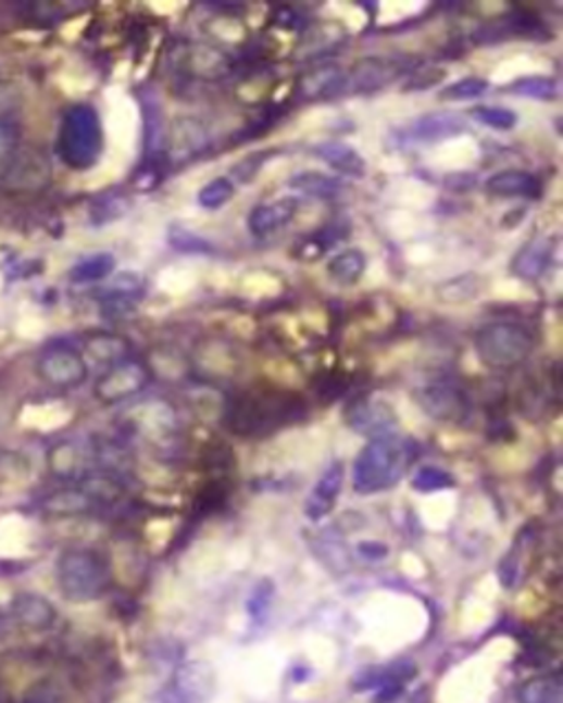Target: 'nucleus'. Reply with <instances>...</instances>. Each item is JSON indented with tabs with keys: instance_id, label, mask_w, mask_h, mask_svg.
I'll list each match as a JSON object with an SVG mask.
<instances>
[{
	"instance_id": "obj_1",
	"label": "nucleus",
	"mask_w": 563,
	"mask_h": 703,
	"mask_svg": "<svg viewBox=\"0 0 563 703\" xmlns=\"http://www.w3.org/2000/svg\"><path fill=\"white\" fill-rule=\"evenodd\" d=\"M304 400L275 387H253L236 393L225 405V427L240 438H266L300 423Z\"/></svg>"
},
{
	"instance_id": "obj_2",
	"label": "nucleus",
	"mask_w": 563,
	"mask_h": 703,
	"mask_svg": "<svg viewBox=\"0 0 563 703\" xmlns=\"http://www.w3.org/2000/svg\"><path fill=\"white\" fill-rule=\"evenodd\" d=\"M416 457V442L399 431L367 440L352 464V488L359 494L390 490L410 473Z\"/></svg>"
},
{
	"instance_id": "obj_3",
	"label": "nucleus",
	"mask_w": 563,
	"mask_h": 703,
	"mask_svg": "<svg viewBox=\"0 0 563 703\" xmlns=\"http://www.w3.org/2000/svg\"><path fill=\"white\" fill-rule=\"evenodd\" d=\"M55 582L68 602H96L113 587L111 558L96 548H68L55 561Z\"/></svg>"
},
{
	"instance_id": "obj_4",
	"label": "nucleus",
	"mask_w": 563,
	"mask_h": 703,
	"mask_svg": "<svg viewBox=\"0 0 563 703\" xmlns=\"http://www.w3.org/2000/svg\"><path fill=\"white\" fill-rule=\"evenodd\" d=\"M104 152V128L100 113L90 104H73L58 130V156L71 170L96 167Z\"/></svg>"
},
{
	"instance_id": "obj_5",
	"label": "nucleus",
	"mask_w": 563,
	"mask_h": 703,
	"mask_svg": "<svg viewBox=\"0 0 563 703\" xmlns=\"http://www.w3.org/2000/svg\"><path fill=\"white\" fill-rule=\"evenodd\" d=\"M474 350L485 367L509 372L530 359L535 352V337L520 322H489L474 335Z\"/></svg>"
},
{
	"instance_id": "obj_6",
	"label": "nucleus",
	"mask_w": 563,
	"mask_h": 703,
	"mask_svg": "<svg viewBox=\"0 0 563 703\" xmlns=\"http://www.w3.org/2000/svg\"><path fill=\"white\" fill-rule=\"evenodd\" d=\"M152 367L143 359L128 356L104 369V374L96 380L92 393H96V398L104 407H113L143 393L152 385Z\"/></svg>"
},
{
	"instance_id": "obj_7",
	"label": "nucleus",
	"mask_w": 563,
	"mask_h": 703,
	"mask_svg": "<svg viewBox=\"0 0 563 703\" xmlns=\"http://www.w3.org/2000/svg\"><path fill=\"white\" fill-rule=\"evenodd\" d=\"M218 677L212 664L203 660L183 662L161 686L159 703H210L216 694Z\"/></svg>"
},
{
	"instance_id": "obj_8",
	"label": "nucleus",
	"mask_w": 563,
	"mask_h": 703,
	"mask_svg": "<svg viewBox=\"0 0 563 703\" xmlns=\"http://www.w3.org/2000/svg\"><path fill=\"white\" fill-rule=\"evenodd\" d=\"M416 400L421 410L436 423H447V425H464L468 418H472V398L466 396V391L449 380V378H438L427 382L425 387L418 389Z\"/></svg>"
},
{
	"instance_id": "obj_9",
	"label": "nucleus",
	"mask_w": 563,
	"mask_h": 703,
	"mask_svg": "<svg viewBox=\"0 0 563 703\" xmlns=\"http://www.w3.org/2000/svg\"><path fill=\"white\" fill-rule=\"evenodd\" d=\"M346 425L367 440L397 434L399 416L388 400L379 396H359L343 410Z\"/></svg>"
},
{
	"instance_id": "obj_10",
	"label": "nucleus",
	"mask_w": 563,
	"mask_h": 703,
	"mask_svg": "<svg viewBox=\"0 0 563 703\" xmlns=\"http://www.w3.org/2000/svg\"><path fill=\"white\" fill-rule=\"evenodd\" d=\"M210 143L212 139L208 126L197 117L183 115L176 117L170 128H165L163 154L172 165H185L205 154Z\"/></svg>"
},
{
	"instance_id": "obj_11",
	"label": "nucleus",
	"mask_w": 563,
	"mask_h": 703,
	"mask_svg": "<svg viewBox=\"0 0 563 703\" xmlns=\"http://www.w3.org/2000/svg\"><path fill=\"white\" fill-rule=\"evenodd\" d=\"M36 372L40 380L53 389H75L88 378V363L82 352L58 346L49 348L38 356Z\"/></svg>"
},
{
	"instance_id": "obj_12",
	"label": "nucleus",
	"mask_w": 563,
	"mask_h": 703,
	"mask_svg": "<svg viewBox=\"0 0 563 703\" xmlns=\"http://www.w3.org/2000/svg\"><path fill=\"white\" fill-rule=\"evenodd\" d=\"M176 66L180 73L190 75L201 81H218L229 75L232 60L229 55L208 42H190L178 49Z\"/></svg>"
},
{
	"instance_id": "obj_13",
	"label": "nucleus",
	"mask_w": 563,
	"mask_h": 703,
	"mask_svg": "<svg viewBox=\"0 0 563 703\" xmlns=\"http://www.w3.org/2000/svg\"><path fill=\"white\" fill-rule=\"evenodd\" d=\"M405 73V62L395 58H361L346 71V92H374Z\"/></svg>"
},
{
	"instance_id": "obj_14",
	"label": "nucleus",
	"mask_w": 563,
	"mask_h": 703,
	"mask_svg": "<svg viewBox=\"0 0 563 703\" xmlns=\"http://www.w3.org/2000/svg\"><path fill=\"white\" fill-rule=\"evenodd\" d=\"M300 198L296 193L291 196H282V198H275V200H268V203H262V205H255L249 214V231L258 238L262 236H268V234H275L279 229H285L289 227L296 216L300 214Z\"/></svg>"
},
{
	"instance_id": "obj_15",
	"label": "nucleus",
	"mask_w": 563,
	"mask_h": 703,
	"mask_svg": "<svg viewBox=\"0 0 563 703\" xmlns=\"http://www.w3.org/2000/svg\"><path fill=\"white\" fill-rule=\"evenodd\" d=\"M416 675V666L410 660H399L390 666H384L379 670H372L367 677H361L354 688L356 690H377L374 701L377 703H392L401 696L403 686L412 681Z\"/></svg>"
},
{
	"instance_id": "obj_16",
	"label": "nucleus",
	"mask_w": 563,
	"mask_h": 703,
	"mask_svg": "<svg viewBox=\"0 0 563 703\" xmlns=\"http://www.w3.org/2000/svg\"><path fill=\"white\" fill-rule=\"evenodd\" d=\"M12 618L21 629L42 633L55 627L58 612L49 598L34 591H23L12 600Z\"/></svg>"
},
{
	"instance_id": "obj_17",
	"label": "nucleus",
	"mask_w": 563,
	"mask_h": 703,
	"mask_svg": "<svg viewBox=\"0 0 563 703\" xmlns=\"http://www.w3.org/2000/svg\"><path fill=\"white\" fill-rule=\"evenodd\" d=\"M343 477H346V468H343V462H333L324 473L322 477L317 479V484L313 486L309 499H306V517L313 519V522H320L324 519L326 515L333 513L335 504H337V499L341 494V488H343Z\"/></svg>"
},
{
	"instance_id": "obj_18",
	"label": "nucleus",
	"mask_w": 563,
	"mask_h": 703,
	"mask_svg": "<svg viewBox=\"0 0 563 703\" xmlns=\"http://www.w3.org/2000/svg\"><path fill=\"white\" fill-rule=\"evenodd\" d=\"M554 249H556V240L550 238V236H537L533 240H528L511 260V273L520 279H526V281H533V279H539L552 258H554Z\"/></svg>"
},
{
	"instance_id": "obj_19",
	"label": "nucleus",
	"mask_w": 563,
	"mask_h": 703,
	"mask_svg": "<svg viewBox=\"0 0 563 703\" xmlns=\"http://www.w3.org/2000/svg\"><path fill=\"white\" fill-rule=\"evenodd\" d=\"M346 92V71L326 64L313 71H306L298 81V95L304 102H322V99L339 97Z\"/></svg>"
},
{
	"instance_id": "obj_20",
	"label": "nucleus",
	"mask_w": 563,
	"mask_h": 703,
	"mask_svg": "<svg viewBox=\"0 0 563 703\" xmlns=\"http://www.w3.org/2000/svg\"><path fill=\"white\" fill-rule=\"evenodd\" d=\"M100 509L92 504L90 497L75 484L60 490H53L42 499V513L55 519H73L98 513Z\"/></svg>"
},
{
	"instance_id": "obj_21",
	"label": "nucleus",
	"mask_w": 563,
	"mask_h": 703,
	"mask_svg": "<svg viewBox=\"0 0 563 703\" xmlns=\"http://www.w3.org/2000/svg\"><path fill=\"white\" fill-rule=\"evenodd\" d=\"M487 193L498 198H539L541 180L526 170H500L485 183Z\"/></svg>"
},
{
	"instance_id": "obj_22",
	"label": "nucleus",
	"mask_w": 563,
	"mask_h": 703,
	"mask_svg": "<svg viewBox=\"0 0 563 703\" xmlns=\"http://www.w3.org/2000/svg\"><path fill=\"white\" fill-rule=\"evenodd\" d=\"M311 152L337 174L352 178H363L365 174V159L359 154V150L343 141H322L313 146Z\"/></svg>"
},
{
	"instance_id": "obj_23",
	"label": "nucleus",
	"mask_w": 563,
	"mask_h": 703,
	"mask_svg": "<svg viewBox=\"0 0 563 703\" xmlns=\"http://www.w3.org/2000/svg\"><path fill=\"white\" fill-rule=\"evenodd\" d=\"M130 350H133L130 341L126 337H122V335H115V332H90V335L84 337L86 356L92 363L104 365L107 369L111 365L128 359Z\"/></svg>"
},
{
	"instance_id": "obj_24",
	"label": "nucleus",
	"mask_w": 563,
	"mask_h": 703,
	"mask_svg": "<svg viewBox=\"0 0 563 703\" xmlns=\"http://www.w3.org/2000/svg\"><path fill=\"white\" fill-rule=\"evenodd\" d=\"M466 130V122L462 115L451 113V111H436L429 115H423L414 126H412V137L416 141H442V139H451L458 137Z\"/></svg>"
},
{
	"instance_id": "obj_25",
	"label": "nucleus",
	"mask_w": 563,
	"mask_h": 703,
	"mask_svg": "<svg viewBox=\"0 0 563 703\" xmlns=\"http://www.w3.org/2000/svg\"><path fill=\"white\" fill-rule=\"evenodd\" d=\"M289 189H293L296 193L302 196H311V198H320V200H333L341 193L343 183L339 176H330L326 172H317V170H304L298 172L289 178Z\"/></svg>"
},
{
	"instance_id": "obj_26",
	"label": "nucleus",
	"mask_w": 563,
	"mask_h": 703,
	"mask_svg": "<svg viewBox=\"0 0 563 703\" xmlns=\"http://www.w3.org/2000/svg\"><path fill=\"white\" fill-rule=\"evenodd\" d=\"M515 699L517 703H563V681L556 673L530 677L517 686Z\"/></svg>"
},
{
	"instance_id": "obj_27",
	"label": "nucleus",
	"mask_w": 563,
	"mask_h": 703,
	"mask_svg": "<svg viewBox=\"0 0 563 703\" xmlns=\"http://www.w3.org/2000/svg\"><path fill=\"white\" fill-rule=\"evenodd\" d=\"M367 271V255L361 249H343L326 264V273L341 286H354Z\"/></svg>"
},
{
	"instance_id": "obj_28",
	"label": "nucleus",
	"mask_w": 563,
	"mask_h": 703,
	"mask_svg": "<svg viewBox=\"0 0 563 703\" xmlns=\"http://www.w3.org/2000/svg\"><path fill=\"white\" fill-rule=\"evenodd\" d=\"M485 292V279L478 273H462L458 277L445 279L438 288V301L442 304H468Z\"/></svg>"
},
{
	"instance_id": "obj_29",
	"label": "nucleus",
	"mask_w": 563,
	"mask_h": 703,
	"mask_svg": "<svg viewBox=\"0 0 563 703\" xmlns=\"http://www.w3.org/2000/svg\"><path fill=\"white\" fill-rule=\"evenodd\" d=\"M47 462H49V470L55 477H60V479H75L77 481L82 475L88 473V468H86V455L73 442H60V444H55L49 451Z\"/></svg>"
},
{
	"instance_id": "obj_30",
	"label": "nucleus",
	"mask_w": 563,
	"mask_h": 703,
	"mask_svg": "<svg viewBox=\"0 0 563 703\" xmlns=\"http://www.w3.org/2000/svg\"><path fill=\"white\" fill-rule=\"evenodd\" d=\"M115 255L111 253H96V255H88L84 260H79L71 271H68V279L73 284H96V281H104L113 275L115 271Z\"/></svg>"
},
{
	"instance_id": "obj_31",
	"label": "nucleus",
	"mask_w": 563,
	"mask_h": 703,
	"mask_svg": "<svg viewBox=\"0 0 563 703\" xmlns=\"http://www.w3.org/2000/svg\"><path fill=\"white\" fill-rule=\"evenodd\" d=\"M130 210V200L124 193L117 191H109L100 198L92 200V208H90V223L96 227L115 223L120 218H124Z\"/></svg>"
},
{
	"instance_id": "obj_32",
	"label": "nucleus",
	"mask_w": 563,
	"mask_h": 703,
	"mask_svg": "<svg viewBox=\"0 0 563 703\" xmlns=\"http://www.w3.org/2000/svg\"><path fill=\"white\" fill-rule=\"evenodd\" d=\"M511 95L539 99V102H554L559 97V81L550 75H528L520 77L509 86Z\"/></svg>"
},
{
	"instance_id": "obj_33",
	"label": "nucleus",
	"mask_w": 563,
	"mask_h": 703,
	"mask_svg": "<svg viewBox=\"0 0 563 703\" xmlns=\"http://www.w3.org/2000/svg\"><path fill=\"white\" fill-rule=\"evenodd\" d=\"M143 137H146V154L154 156L163 152L165 141V124H163V111L157 99L150 95V99H143Z\"/></svg>"
},
{
	"instance_id": "obj_34",
	"label": "nucleus",
	"mask_w": 563,
	"mask_h": 703,
	"mask_svg": "<svg viewBox=\"0 0 563 703\" xmlns=\"http://www.w3.org/2000/svg\"><path fill=\"white\" fill-rule=\"evenodd\" d=\"M236 193V185L229 176H218L210 183H205L199 193H197V200H199V205L208 212H216L221 208H225L229 200L234 198Z\"/></svg>"
},
{
	"instance_id": "obj_35",
	"label": "nucleus",
	"mask_w": 563,
	"mask_h": 703,
	"mask_svg": "<svg viewBox=\"0 0 563 703\" xmlns=\"http://www.w3.org/2000/svg\"><path fill=\"white\" fill-rule=\"evenodd\" d=\"M468 117L476 120L485 128H493L500 133L513 130L520 122L517 113L511 109H504V106H476L468 111Z\"/></svg>"
},
{
	"instance_id": "obj_36",
	"label": "nucleus",
	"mask_w": 563,
	"mask_h": 703,
	"mask_svg": "<svg viewBox=\"0 0 563 703\" xmlns=\"http://www.w3.org/2000/svg\"><path fill=\"white\" fill-rule=\"evenodd\" d=\"M489 90V81L483 77H462L440 90L442 102H468V99L483 97Z\"/></svg>"
},
{
	"instance_id": "obj_37",
	"label": "nucleus",
	"mask_w": 563,
	"mask_h": 703,
	"mask_svg": "<svg viewBox=\"0 0 563 703\" xmlns=\"http://www.w3.org/2000/svg\"><path fill=\"white\" fill-rule=\"evenodd\" d=\"M167 242L172 244V249L180 251V253H192V255H210L214 253V244L210 240H205L203 236L185 229V227H172L167 234Z\"/></svg>"
},
{
	"instance_id": "obj_38",
	"label": "nucleus",
	"mask_w": 563,
	"mask_h": 703,
	"mask_svg": "<svg viewBox=\"0 0 563 703\" xmlns=\"http://www.w3.org/2000/svg\"><path fill=\"white\" fill-rule=\"evenodd\" d=\"M453 486H455L453 475L447 473L445 468H438V466H421L416 470V475L412 477V488L416 492H423V494L447 490V488H453Z\"/></svg>"
},
{
	"instance_id": "obj_39",
	"label": "nucleus",
	"mask_w": 563,
	"mask_h": 703,
	"mask_svg": "<svg viewBox=\"0 0 563 703\" xmlns=\"http://www.w3.org/2000/svg\"><path fill=\"white\" fill-rule=\"evenodd\" d=\"M346 36H343V29L339 27V25H335L333 29H330V34L328 32H324V25H320V27H315L313 32H306V42H304V51L311 55V58H315V55H322L324 51H328V49H337L339 47V42L343 40Z\"/></svg>"
},
{
	"instance_id": "obj_40",
	"label": "nucleus",
	"mask_w": 563,
	"mask_h": 703,
	"mask_svg": "<svg viewBox=\"0 0 563 703\" xmlns=\"http://www.w3.org/2000/svg\"><path fill=\"white\" fill-rule=\"evenodd\" d=\"M447 77V71L440 66H421V68H412L410 75L403 81V90L405 92H421V90H429L436 88L438 84H442Z\"/></svg>"
},
{
	"instance_id": "obj_41",
	"label": "nucleus",
	"mask_w": 563,
	"mask_h": 703,
	"mask_svg": "<svg viewBox=\"0 0 563 703\" xmlns=\"http://www.w3.org/2000/svg\"><path fill=\"white\" fill-rule=\"evenodd\" d=\"M271 600H273V585H271V580H260L253 587V591H251V595L247 600V612H249V616L253 620H260L268 612Z\"/></svg>"
},
{
	"instance_id": "obj_42",
	"label": "nucleus",
	"mask_w": 563,
	"mask_h": 703,
	"mask_svg": "<svg viewBox=\"0 0 563 703\" xmlns=\"http://www.w3.org/2000/svg\"><path fill=\"white\" fill-rule=\"evenodd\" d=\"M266 161V152H258V154H251L249 159H242L240 163H236L234 165V170H232V180L236 178V180H240V183H249V180H253L255 178V174L260 172V167H262V163Z\"/></svg>"
},
{
	"instance_id": "obj_43",
	"label": "nucleus",
	"mask_w": 563,
	"mask_h": 703,
	"mask_svg": "<svg viewBox=\"0 0 563 703\" xmlns=\"http://www.w3.org/2000/svg\"><path fill=\"white\" fill-rule=\"evenodd\" d=\"M21 109V92L14 84H0V124Z\"/></svg>"
},
{
	"instance_id": "obj_44",
	"label": "nucleus",
	"mask_w": 563,
	"mask_h": 703,
	"mask_svg": "<svg viewBox=\"0 0 563 703\" xmlns=\"http://www.w3.org/2000/svg\"><path fill=\"white\" fill-rule=\"evenodd\" d=\"M23 703H62V692L58 690V686L42 681L29 690Z\"/></svg>"
},
{
	"instance_id": "obj_45",
	"label": "nucleus",
	"mask_w": 563,
	"mask_h": 703,
	"mask_svg": "<svg viewBox=\"0 0 563 703\" xmlns=\"http://www.w3.org/2000/svg\"><path fill=\"white\" fill-rule=\"evenodd\" d=\"M16 143H18L16 130L8 124H0V165L8 163L14 156Z\"/></svg>"
},
{
	"instance_id": "obj_46",
	"label": "nucleus",
	"mask_w": 563,
	"mask_h": 703,
	"mask_svg": "<svg viewBox=\"0 0 563 703\" xmlns=\"http://www.w3.org/2000/svg\"><path fill=\"white\" fill-rule=\"evenodd\" d=\"M359 554L363 558H370V561H379V558H386L388 556V548L384 543H377V541L361 543L359 545Z\"/></svg>"
},
{
	"instance_id": "obj_47",
	"label": "nucleus",
	"mask_w": 563,
	"mask_h": 703,
	"mask_svg": "<svg viewBox=\"0 0 563 703\" xmlns=\"http://www.w3.org/2000/svg\"><path fill=\"white\" fill-rule=\"evenodd\" d=\"M10 649H12V629L3 618H0V653H8Z\"/></svg>"
}]
</instances>
